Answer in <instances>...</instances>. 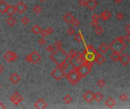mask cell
<instances>
[{
  "label": "cell",
  "mask_w": 130,
  "mask_h": 109,
  "mask_svg": "<svg viewBox=\"0 0 130 109\" xmlns=\"http://www.w3.org/2000/svg\"><path fill=\"white\" fill-rule=\"evenodd\" d=\"M49 58L53 61L57 66H60L62 64L65 63L68 58V54L63 49H57L54 50L50 54Z\"/></svg>",
  "instance_id": "6da1fadb"
},
{
  "label": "cell",
  "mask_w": 130,
  "mask_h": 109,
  "mask_svg": "<svg viewBox=\"0 0 130 109\" xmlns=\"http://www.w3.org/2000/svg\"><path fill=\"white\" fill-rule=\"evenodd\" d=\"M94 61H90L86 60L84 63H83L82 65H79V67H77L75 69L76 70L78 73H79L80 77L83 78L90 74V72L91 70V67L94 65Z\"/></svg>",
  "instance_id": "7a4b0ae2"
},
{
  "label": "cell",
  "mask_w": 130,
  "mask_h": 109,
  "mask_svg": "<svg viewBox=\"0 0 130 109\" xmlns=\"http://www.w3.org/2000/svg\"><path fill=\"white\" fill-rule=\"evenodd\" d=\"M126 48H127L126 43H125V42L120 41L118 38L114 40L109 45V49H110L114 52H116L119 54L123 52Z\"/></svg>",
  "instance_id": "3957f363"
},
{
  "label": "cell",
  "mask_w": 130,
  "mask_h": 109,
  "mask_svg": "<svg viewBox=\"0 0 130 109\" xmlns=\"http://www.w3.org/2000/svg\"><path fill=\"white\" fill-rule=\"evenodd\" d=\"M65 75L66 80L72 86H75V84H77L80 81V80L81 79V77L79 74V73L76 71L75 69H73V68L70 71H68L67 74H65Z\"/></svg>",
  "instance_id": "277c9868"
},
{
  "label": "cell",
  "mask_w": 130,
  "mask_h": 109,
  "mask_svg": "<svg viewBox=\"0 0 130 109\" xmlns=\"http://www.w3.org/2000/svg\"><path fill=\"white\" fill-rule=\"evenodd\" d=\"M97 53L98 52L95 49V48L92 46L91 45H88L87 46V48L84 50L82 54H84L85 60L90 61H94V58Z\"/></svg>",
  "instance_id": "5b68a950"
},
{
  "label": "cell",
  "mask_w": 130,
  "mask_h": 109,
  "mask_svg": "<svg viewBox=\"0 0 130 109\" xmlns=\"http://www.w3.org/2000/svg\"><path fill=\"white\" fill-rule=\"evenodd\" d=\"M65 73L63 69H62L59 66H57L54 68V70L51 72V76L56 80H60L63 78Z\"/></svg>",
  "instance_id": "8992f818"
},
{
  "label": "cell",
  "mask_w": 130,
  "mask_h": 109,
  "mask_svg": "<svg viewBox=\"0 0 130 109\" xmlns=\"http://www.w3.org/2000/svg\"><path fill=\"white\" fill-rule=\"evenodd\" d=\"M10 101L15 105H18L23 101V97L18 93H15L10 97Z\"/></svg>",
  "instance_id": "52a82bcc"
},
{
  "label": "cell",
  "mask_w": 130,
  "mask_h": 109,
  "mask_svg": "<svg viewBox=\"0 0 130 109\" xmlns=\"http://www.w3.org/2000/svg\"><path fill=\"white\" fill-rule=\"evenodd\" d=\"M4 58L8 62H12V61H15L17 58H18V55H17V54L15 52L8 51L4 54Z\"/></svg>",
  "instance_id": "ba28073f"
},
{
  "label": "cell",
  "mask_w": 130,
  "mask_h": 109,
  "mask_svg": "<svg viewBox=\"0 0 130 109\" xmlns=\"http://www.w3.org/2000/svg\"><path fill=\"white\" fill-rule=\"evenodd\" d=\"M30 59H31V63L35 65V64H37L41 60V55L36 51H33L30 54Z\"/></svg>",
  "instance_id": "9c48e42d"
},
{
  "label": "cell",
  "mask_w": 130,
  "mask_h": 109,
  "mask_svg": "<svg viewBox=\"0 0 130 109\" xmlns=\"http://www.w3.org/2000/svg\"><path fill=\"white\" fill-rule=\"evenodd\" d=\"M83 98L87 102L91 103L94 101V94L92 91L88 90V91H86L84 94L83 95Z\"/></svg>",
  "instance_id": "30bf717a"
},
{
  "label": "cell",
  "mask_w": 130,
  "mask_h": 109,
  "mask_svg": "<svg viewBox=\"0 0 130 109\" xmlns=\"http://www.w3.org/2000/svg\"><path fill=\"white\" fill-rule=\"evenodd\" d=\"M15 11L18 14H23L28 9V7L23 2H19L15 6Z\"/></svg>",
  "instance_id": "8fae6325"
},
{
  "label": "cell",
  "mask_w": 130,
  "mask_h": 109,
  "mask_svg": "<svg viewBox=\"0 0 130 109\" xmlns=\"http://www.w3.org/2000/svg\"><path fill=\"white\" fill-rule=\"evenodd\" d=\"M119 61L121 62V64L123 66H126L130 61V57L128 53H123L121 55H119Z\"/></svg>",
  "instance_id": "7c38bea8"
},
{
  "label": "cell",
  "mask_w": 130,
  "mask_h": 109,
  "mask_svg": "<svg viewBox=\"0 0 130 109\" xmlns=\"http://www.w3.org/2000/svg\"><path fill=\"white\" fill-rule=\"evenodd\" d=\"M34 107L37 109H44L47 107V104L44 100H43V98H40L37 99V101L34 103Z\"/></svg>",
  "instance_id": "4fadbf2b"
},
{
  "label": "cell",
  "mask_w": 130,
  "mask_h": 109,
  "mask_svg": "<svg viewBox=\"0 0 130 109\" xmlns=\"http://www.w3.org/2000/svg\"><path fill=\"white\" fill-rule=\"evenodd\" d=\"M105 61V58L102 54L97 53L94 58V62H96L98 65H102L103 62Z\"/></svg>",
  "instance_id": "5bb4252c"
},
{
  "label": "cell",
  "mask_w": 130,
  "mask_h": 109,
  "mask_svg": "<svg viewBox=\"0 0 130 109\" xmlns=\"http://www.w3.org/2000/svg\"><path fill=\"white\" fill-rule=\"evenodd\" d=\"M111 16H112V14L110 12V11L105 10V11H103L100 14V15L99 16V17H100V19L102 20V21H107V20H109L110 18L111 17Z\"/></svg>",
  "instance_id": "9a60e30c"
},
{
  "label": "cell",
  "mask_w": 130,
  "mask_h": 109,
  "mask_svg": "<svg viewBox=\"0 0 130 109\" xmlns=\"http://www.w3.org/2000/svg\"><path fill=\"white\" fill-rule=\"evenodd\" d=\"M98 5V3L96 0H88V1H87V3H86V7L92 11L97 7Z\"/></svg>",
  "instance_id": "2e32d148"
},
{
  "label": "cell",
  "mask_w": 130,
  "mask_h": 109,
  "mask_svg": "<svg viewBox=\"0 0 130 109\" xmlns=\"http://www.w3.org/2000/svg\"><path fill=\"white\" fill-rule=\"evenodd\" d=\"M9 80L13 84H17L21 80V77L17 74V73H14V74H12L10 76Z\"/></svg>",
  "instance_id": "e0dca14e"
},
{
  "label": "cell",
  "mask_w": 130,
  "mask_h": 109,
  "mask_svg": "<svg viewBox=\"0 0 130 109\" xmlns=\"http://www.w3.org/2000/svg\"><path fill=\"white\" fill-rule=\"evenodd\" d=\"M15 7L13 5H9L8 7L7 8V9L5 10V14H7L8 16H12L15 13Z\"/></svg>",
  "instance_id": "ac0fdd59"
},
{
  "label": "cell",
  "mask_w": 130,
  "mask_h": 109,
  "mask_svg": "<svg viewBox=\"0 0 130 109\" xmlns=\"http://www.w3.org/2000/svg\"><path fill=\"white\" fill-rule=\"evenodd\" d=\"M73 17H73V15H72V13H70V12H67V13H65V15L63 16V20H64L66 23L70 24L71 21H72V19H73Z\"/></svg>",
  "instance_id": "d6986e66"
},
{
  "label": "cell",
  "mask_w": 130,
  "mask_h": 109,
  "mask_svg": "<svg viewBox=\"0 0 130 109\" xmlns=\"http://www.w3.org/2000/svg\"><path fill=\"white\" fill-rule=\"evenodd\" d=\"M105 104L108 108H111L116 105V101L112 97H110L107 99V101L105 102Z\"/></svg>",
  "instance_id": "ffe728a7"
},
{
  "label": "cell",
  "mask_w": 130,
  "mask_h": 109,
  "mask_svg": "<svg viewBox=\"0 0 130 109\" xmlns=\"http://www.w3.org/2000/svg\"><path fill=\"white\" fill-rule=\"evenodd\" d=\"M17 22V20L15 19V17H13L12 16H9L7 19H6V23L8 26L10 27H13Z\"/></svg>",
  "instance_id": "44dd1931"
},
{
  "label": "cell",
  "mask_w": 130,
  "mask_h": 109,
  "mask_svg": "<svg viewBox=\"0 0 130 109\" xmlns=\"http://www.w3.org/2000/svg\"><path fill=\"white\" fill-rule=\"evenodd\" d=\"M8 4H7L5 1H0V13H5L7 8L8 7Z\"/></svg>",
  "instance_id": "7402d4cb"
},
{
  "label": "cell",
  "mask_w": 130,
  "mask_h": 109,
  "mask_svg": "<svg viewBox=\"0 0 130 109\" xmlns=\"http://www.w3.org/2000/svg\"><path fill=\"white\" fill-rule=\"evenodd\" d=\"M109 49V46L105 43H102L99 45V50L101 53H106Z\"/></svg>",
  "instance_id": "603a6c76"
},
{
  "label": "cell",
  "mask_w": 130,
  "mask_h": 109,
  "mask_svg": "<svg viewBox=\"0 0 130 109\" xmlns=\"http://www.w3.org/2000/svg\"><path fill=\"white\" fill-rule=\"evenodd\" d=\"M41 27L39 26V25H37V24H36V25H34L32 28H31V31L34 33V34H36V35H37V34H39L40 33V31H41Z\"/></svg>",
  "instance_id": "cb8c5ba5"
},
{
  "label": "cell",
  "mask_w": 130,
  "mask_h": 109,
  "mask_svg": "<svg viewBox=\"0 0 130 109\" xmlns=\"http://www.w3.org/2000/svg\"><path fill=\"white\" fill-rule=\"evenodd\" d=\"M80 53V52H75L74 49H71L68 52V58L70 59H73L75 58L78 54Z\"/></svg>",
  "instance_id": "d4e9b609"
},
{
  "label": "cell",
  "mask_w": 130,
  "mask_h": 109,
  "mask_svg": "<svg viewBox=\"0 0 130 109\" xmlns=\"http://www.w3.org/2000/svg\"><path fill=\"white\" fill-rule=\"evenodd\" d=\"M63 101L65 104H70L72 102V97L69 94H67L63 97Z\"/></svg>",
  "instance_id": "484cf974"
},
{
  "label": "cell",
  "mask_w": 130,
  "mask_h": 109,
  "mask_svg": "<svg viewBox=\"0 0 130 109\" xmlns=\"http://www.w3.org/2000/svg\"><path fill=\"white\" fill-rule=\"evenodd\" d=\"M119 55H120V54H119V53L113 52V53L110 54V58L112 59V61H119Z\"/></svg>",
  "instance_id": "4316f807"
},
{
  "label": "cell",
  "mask_w": 130,
  "mask_h": 109,
  "mask_svg": "<svg viewBox=\"0 0 130 109\" xmlns=\"http://www.w3.org/2000/svg\"><path fill=\"white\" fill-rule=\"evenodd\" d=\"M94 32L97 35H101L103 33V28L101 26H97L94 29Z\"/></svg>",
  "instance_id": "83f0119b"
},
{
  "label": "cell",
  "mask_w": 130,
  "mask_h": 109,
  "mask_svg": "<svg viewBox=\"0 0 130 109\" xmlns=\"http://www.w3.org/2000/svg\"><path fill=\"white\" fill-rule=\"evenodd\" d=\"M103 95L102 94V93H96L94 94V99L96 100L97 102H100V101H101V100L103 99Z\"/></svg>",
  "instance_id": "f1b7e54d"
},
{
  "label": "cell",
  "mask_w": 130,
  "mask_h": 109,
  "mask_svg": "<svg viewBox=\"0 0 130 109\" xmlns=\"http://www.w3.org/2000/svg\"><path fill=\"white\" fill-rule=\"evenodd\" d=\"M74 40H76L78 42H80L83 40V37H82V35L81 34L80 32L78 33L75 36V37H74Z\"/></svg>",
  "instance_id": "f546056e"
},
{
  "label": "cell",
  "mask_w": 130,
  "mask_h": 109,
  "mask_svg": "<svg viewBox=\"0 0 130 109\" xmlns=\"http://www.w3.org/2000/svg\"><path fill=\"white\" fill-rule=\"evenodd\" d=\"M41 11H42V8H41L39 5H36L35 6L33 7V12L34 13H36V14L40 13Z\"/></svg>",
  "instance_id": "4dcf8cb0"
},
{
  "label": "cell",
  "mask_w": 130,
  "mask_h": 109,
  "mask_svg": "<svg viewBox=\"0 0 130 109\" xmlns=\"http://www.w3.org/2000/svg\"><path fill=\"white\" fill-rule=\"evenodd\" d=\"M70 24H72V25L73 27H79V26L80 22H79V20L77 19V18L73 17V19H72V21H71V23H70Z\"/></svg>",
  "instance_id": "1f68e13d"
},
{
  "label": "cell",
  "mask_w": 130,
  "mask_h": 109,
  "mask_svg": "<svg viewBox=\"0 0 130 109\" xmlns=\"http://www.w3.org/2000/svg\"><path fill=\"white\" fill-rule=\"evenodd\" d=\"M21 23L24 25H28L30 23V19L29 17H28L27 16H24L21 18Z\"/></svg>",
  "instance_id": "d6a6232c"
},
{
  "label": "cell",
  "mask_w": 130,
  "mask_h": 109,
  "mask_svg": "<svg viewBox=\"0 0 130 109\" xmlns=\"http://www.w3.org/2000/svg\"><path fill=\"white\" fill-rule=\"evenodd\" d=\"M105 84H106V82H105V80H99L98 82H97V85L98 86V87H100V88H103V86H105Z\"/></svg>",
  "instance_id": "836d02e7"
},
{
  "label": "cell",
  "mask_w": 130,
  "mask_h": 109,
  "mask_svg": "<svg viewBox=\"0 0 130 109\" xmlns=\"http://www.w3.org/2000/svg\"><path fill=\"white\" fill-rule=\"evenodd\" d=\"M116 18L118 21H122L124 18V14L123 13H121V12H118L116 14Z\"/></svg>",
  "instance_id": "e575fe53"
},
{
  "label": "cell",
  "mask_w": 130,
  "mask_h": 109,
  "mask_svg": "<svg viewBox=\"0 0 130 109\" xmlns=\"http://www.w3.org/2000/svg\"><path fill=\"white\" fill-rule=\"evenodd\" d=\"M54 46H55L56 49H62V47H63V43H62L61 41L58 40V41H56V42H55Z\"/></svg>",
  "instance_id": "d590c367"
},
{
  "label": "cell",
  "mask_w": 130,
  "mask_h": 109,
  "mask_svg": "<svg viewBox=\"0 0 130 109\" xmlns=\"http://www.w3.org/2000/svg\"><path fill=\"white\" fill-rule=\"evenodd\" d=\"M67 33L68 35H70V36L74 35L75 33V30L73 28V27H69V28L68 29V30H67Z\"/></svg>",
  "instance_id": "8d00e7d4"
},
{
  "label": "cell",
  "mask_w": 130,
  "mask_h": 109,
  "mask_svg": "<svg viewBox=\"0 0 130 109\" xmlns=\"http://www.w3.org/2000/svg\"><path fill=\"white\" fill-rule=\"evenodd\" d=\"M46 49L49 52H53L55 50V46H53V45H49Z\"/></svg>",
  "instance_id": "74e56055"
},
{
  "label": "cell",
  "mask_w": 130,
  "mask_h": 109,
  "mask_svg": "<svg viewBox=\"0 0 130 109\" xmlns=\"http://www.w3.org/2000/svg\"><path fill=\"white\" fill-rule=\"evenodd\" d=\"M119 99L121 100V101H123V102H125V101H126V100L128 99V96H127V95L126 94H121L120 95V96H119Z\"/></svg>",
  "instance_id": "f35d334b"
},
{
  "label": "cell",
  "mask_w": 130,
  "mask_h": 109,
  "mask_svg": "<svg viewBox=\"0 0 130 109\" xmlns=\"http://www.w3.org/2000/svg\"><path fill=\"white\" fill-rule=\"evenodd\" d=\"M46 42H47L46 40H45L44 38H43V36H42V37H40V39H38V43H39L40 45H41L46 44Z\"/></svg>",
  "instance_id": "ab89813d"
},
{
  "label": "cell",
  "mask_w": 130,
  "mask_h": 109,
  "mask_svg": "<svg viewBox=\"0 0 130 109\" xmlns=\"http://www.w3.org/2000/svg\"><path fill=\"white\" fill-rule=\"evenodd\" d=\"M46 32L47 33L48 35L49 34H52L53 33V27H48L46 29Z\"/></svg>",
  "instance_id": "60d3db41"
},
{
  "label": "cell",
  "mask_w": 130,
  "mask_h": 109,
  "mask_svg": "<svg viewBox=\"0 0 130 109\" xmlns=\"http://www.w3.org/2000/svg\"><path fill=\"white\" fill-rule=\"evenodd\" d=\"M86 3H87L86 0H79V5L81 7H86Z\"/></svg>",
  "instance_id": "b9f144b4"
},
{
  "label": "cell",
  "mask_w": 130,
  "mask_h": 109,
  "mask_svg": "<svg viewBox=\"0 0 130 109\" xmlns=\"http://www.w3.org/2000/svg\"><path fill=\"white\" fill-rule=\"evenodd\" d=\"M99 25V22L98 21H96V20H92L91 21V26L94 27H96L97 26Z\"/></svg>",
  "instance_id": "7bdbcfd3"
},
{
  "label": "cell",
  "mask_w": 130,
  "mask_h": 109,
  "mask_svg": "<svg viewBox=\"0 0 130 109\" xmlns=\"http://www.w3.org/2000/svg\"><path fill=\"white\" fill-rule=\"evenodd\" d=\"M92 18V20H96V21H98V19H100V17H99V15L97 14H94L91 17Z\"/></svg>",
  "instance_id": "ee69618b"
},
{
  "label": "cell",
  "mask_w": 130,
  "mask_h": 109,
  "mask_svg": "<svg viewBox=\"0 0 130 109\" xmlns=\"http://www.w3.org/2000/svg\"><path fill=\"white\" fill-rule=\"evenodd\" d=\"M40 34H41V36H43V37H46V36L48 35L47 34V33L46 32V30H41V31H40Z\"/></svg>",
  "instance_id": "f6af8a7d"
},
{
  "label": "cell",
  "mask_w": 130,
  "mask_h": 109,
  "mask_svg": "<svg viewBox=\"0 0 130 109\" xmlns=\"http://www.w3.org/2000/svg\"><path fill=\"white\" fill-rule=\"evenodd\" d=\"M125 40L129 42H130V33H127V35L125 36Z\"/></svg>",
  "instance_id": "bcb514c9"
},
{
  "label": "cell",
  "mask_w": 130,
  "mask_h": 109,
  "mask_svg": "<svg viewBox=\"0 0 130 109\" xmlns=\"http://www.w3.org/2000/svg\"><path fill=\"white\" fill-rule=\"evenodd\" d=\"M125 30L128 33H130V24H127L126 27H125Z\"/></svg>",
  "instance_id": "7dc6e473"
},
{
  "label": "cell",
  "mask_w": 130,
  "mask_h": 109,
  "mask_svg": "<svg viewBox=\"0 0 130 109\" xmlns=\"http://www.w3.org/2000/svg\"><path fill=\"white\" fill-rule=\"evenodd\" d=\"M25 61H27V62H28V63H31V59H30V54H28L27 56L25 57Z\"/></svg>",
  "instance_id": "c3c4849f"
},
{
  "label": "cell",
  "mask_w": 130,
  "mask_h": 109,
  "mask_svg": "<svg viewBox=\"0 0 130 109\" xmlns=\"http://www.w3.org/2000/svg\"><path fill=\"white\" fill-rule=\"evenodd\" d=\"M4 71V67L0 64V75L2 74V72Z\"/></svg>",
  "instance_id": "681fc988"
},
{
  "label": "cell",
  "mask_w": 130,
  "mask_h": 109,
  "mask_svg": "<svg viewBox=\"0 0 130 109\" xmlns=\"http://www.w3.org/2000/svg\"><path fill=\"white\" fill-rule=\"evenodd\" d=\"M2 108H6V106L2 102H0V109H2Z\"/></svg>",
  "instance_id": "f907efd6"
},
{
  "label": "cell",
  "mask_w": 130,
  "mask_h": 109,
  "mask_svg": "<svg viewBox=\"0 0 130 109\" xmlns=\"http://www.w3.org/2000/svg\"><path fill=\"white\" fill-rule=\"evenodd\" d=\"M114 1H115L116 3H117V4H120L121 2H122L123 0H114Z\"/></svg>",
  "instance_id": "816d5d0a"
},
{
  "label": "cell",
  "mask_w": 130,
  "mask_h": 109,
  "mask_svg": "<svg viewBox=\"0 0 130 109\" xmlns=\"http://www.w3.org/2000/svg\"><path fill=\"white\" fill-rule=\"evenodd\" d=\"M39 1H40V2H43L44 1H46V0H39Z\"/></svg>",
  "instance_id": "f5cc1de1"
},
{
  "label": "cell",
  "mask_w": 130,
  "mask_h": 109,
  "mask_svg": "<svg viewBox=\"0 0 130 109\" xmlns=\"http://www.w3.org/2000/svg\"><path fill=\"white\" fill-rule=\"evenodd\" d=\"M0 88H1V83H0Z\"/></svg>",
  "instance_id": "db71d44e"
}]
</instances>
